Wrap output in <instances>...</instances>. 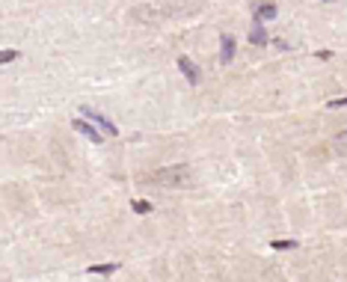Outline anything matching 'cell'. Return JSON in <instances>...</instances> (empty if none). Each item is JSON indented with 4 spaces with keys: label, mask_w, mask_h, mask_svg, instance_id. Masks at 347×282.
Listing matches in <instances>:
<instances>
[{
    "label": "cell",
    "mask_w": 347,
    "mask_h": 282,
    "mask_svg": "<svg viewBox=\"0 0 347 282\" xmlns=\"http://www.w3.org/2000/svg\"><path fill=\"white\" fill-rule=\"evenodd\" d=\"M119 270V265L116 262H107V265H92L86 270V273H98V276H110V273H116Z\"/></svg>",
    "instance_id": "obj_8"
},
{
    "label": "cell",
    "mask_w": 347,
    "mask_h": 282,
    "mask_svg": "<svg viewBox=\"0 0 347 282\" xmlns=\"http://www.w3.org/2000/svg\"><path fill=\"white\" fill-rule=\"evenodd\" d=\"M335 143H338V146H347V131H341V134L335 137Z\"/></svg>",
    "instance_id": "obj_13"
},
{
    "label": "cell",
    "mask_w": 347,
    "mask_h": 282,
    "mask_svg": "<svg viewBox=\"0 0 347 282\" xmlns=\"http://www.w3.org/2000/svg\"><path fill=\"white\" fill-rule=\"evenodd\" d=\"M178 69L184 71V77H187V80H190L193 87H196V83H199V66H196V63H193L190 57H178Z\"/></svg>",
    "instance_id": "obj_5"
},
{
    "label": "cell",
    "mask_w": 347,
    "mask_h": 282,
    "mask_svg": "<svg viewBox=\"0 0 347 282\" xmlns=\"http://www.w3.org/2000/svg\"><path fill=\"white\" fill-rule=\"evenodd\" d=\"M18 57V51H12V48H6V51L0 53V63H3V66H6V63H12V60H15Z\"/></svg>",
    "instance_id": "obj_10"
},
{
    "label": "cell",
    "mask_w": 347,
    "mask_h": 282,
    "mask_svg": "<svg viewBox=\"0 0 347 282\" xmlns=\"http://www.w3.org/2000/svg\"><path fill=\"white\" fill-rule=\"evenodd\" d=\"M327 107H330V110H338V107H347V98H332V101H330V104H327Z\"/></svg>",
    "instance_id": "obj_12"
},
{
    "label": "cell",
    "mask_w": 347,
    "mask_h": 282,
    "mask_svg": "<svg viewBox=\"0 0 347 282\" xmlns=\"http://www.w3.org/2000/svg\"><path fill=\"white\" fill-rule=\"evenodd\" d=\"M71 128H74L77 134H83L86 140H92L95 146H101V143H104V137H101V131H98V125H95V122L89 125L86 119H74V122H71Z\"/></svg>",
    "instance_id": "obj_2"
},
{
    "label": "cell",
    "mask_w": 347,
    "mask_h": 282,
    "mask_svg": "<svg viewBox=\"0 0 347 282\" xmlns=\"http://www.w3.org/2000/svg\"><path fill=\"white\" fill-rule=\"evenodd\" d=\"M232 60H235V39H232L228 33H223L220 36V63L228 66Z\"/></svg>",
    "instance_id": "obj_4"
},
{
    "label": "cell",
    "mask_w": 347,
    "mask_h": 282,
    "mask_svg": "<svg viewBox=\"0 0 347 282\" xmlns=\"http://www.w3.org/2000/svg\"><path fill=\"white\" fill-rule=\"evenodd\" d=\"M276 3H270V0H264L255 6V21H270V18H276Z\"/></svg>",
    "instance_id": "obj_6"
},
{
    "label": "cell",
    "mask_w": 347,
    "mask_h": 282,
    "mask_svg": "<svg viewBox=\"0 0 347 282\" xmlns=\"http://www.w3.org/2000/svg\"><path fill=\"white\" fill-rule=\"evenodd\" d=\"M152 181L163 184V187H184L190 181V170L187 166H166V170H157Z\"/></svg>",
    "instance_id": "obj_1"
},
{
    "label": "cell",
    "mask_w": 347,
    "mask_h": 282,
    "mask_svg": "<svg viewBox=\"0 0 347 282\" xmlns=\"http://www.w3.org/2000/svg\"><path fill=\"white\" fill-rule=\"evenodd\" d=\"M249 42H252V45H267V42H270V39H267V30L261 27V21H255V27L249 30Z\"/></svg>",
    "instance_id": "obj_7"
},
{
    "label": "cell",
    "mask_w": 347,
    "mask_h": 282,
    "mask_svg": "<svg viewBox=\"0 0 347 282\" xmlns=\"http://www.w3.org/2000/svg\"><path fill=\"white\" fill-rule=\"evenodd\" d=\"M83 116H86L89 122H95L98 128H101V131H104V134H110V137H116V134H119V128H116V125L110 122V119H104L101 113H95L92 107H83Z\"/></svg>",
    "instance_id": "obj_3"
},
{
    "label": "cell",
    "mask_w": 347,
    "mask_h": 282,
    "mask_svg": "<svg viewBox=\"0 0 347 282\" xmlns=\"http://www.w3.org/2000/svg\"><path fill=\"white\" fill-rule=\"evenodd\" d=\"M131 208H134L137 214H152V211H155V205H152V202H146V199H134V202H131Z\"/></svg>",
    "instance_id": "obj_9"
},
{
    "label": "cell",
    "mask_w": 347,
    "mask_h": 282,
    "mask_svg": "<svg viewBox=\"0 0 347 282\" xmlns=\"http://www.w3.org/2000/svg\"><path fill=\"white\" fill-rule=\"evenodd\" d=\"M297 241H273V249H294Z\"/></svg>",
    "instance_id": "obj_11"
},
{
    "label": "cell",
    "mask_w": 347,
    "mask_h": 282,
    "mask_svg": "<svg viewBox=\"0 0 347 282\" xmlns=\"http://www.w3.org/2000/svg\"><path fill=\"white\" fill-rule=\"evenodd\" d=\"M324 3H335V0H324Z\"/></svg>",
    "instance_id": "obj_14"
}]
</instances>
